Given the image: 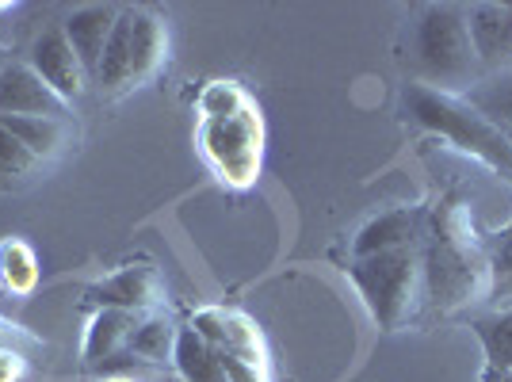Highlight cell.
<instances>
[{"label":"cell","mask_w":512,"mask_h":382,"mask_svg":"<svg viewBox=\"0 0 512 382\" xmlns=\"http://www.w3.org/2000/svg\"><path fill=\"white\" fill-rule=\"evenodd\" d=\"M176 337H180V325L169 314H142L138 329L130 333L127 352L146 367H161L165 360H172Z\"/></svg>","instance_id":"9a60e30c"},{"label":"cell","mask_w":512,"mask_h":382,"mask_svg":"<svg viewBox=\"0 0 512 382\" xmlns=\"http://www.w3.org/2000/svg\"><path fill=\"white\" fill-rule=\"evenodd\" d=\"M490 276H493L490 298L512 302V226L490 245Z\"/></svg>","instance_id":"ffe728a7"},{"label":"cell","mask_w":512,"mask_h":382,"mask_svg":"<svg viewBox=\"0 0 512 382\" xmlns=\"http://www.w3.org/2000/svg\"><path fill=\"white\" fill-rule=\"evenodd\" d=\"M402 65L413 85L463 96L482 81V62L474 54L470 20L463 4H421L402 35Z\"/></svg>","instance_id":"7a4b0ae2"},{"label":"cell","mask_w":512,"mask_h":382,"mask_svg":"<svg viewBox=\"0 0 512 382\" xmlns=\"http://www.w3.org/2000/svg\"><path fill=\"white\" fill-rule=\"evenodd\" d=\"M4 65H8V62H4V54H0V73H4Z\"/></svg>","instance_id":"4316f807"},{"label":"cell","mask_w":512,"mask_h":382,"mask_svg":"<svg viewBox=\"0 0 512 382\" xmlns=\"http://www.w3.org/2000/svg\"><path fill=\"white\" fill-rule=\"evenodd\" d=\"M199 138L226 184H237V188L253 184L260 169V119L253 111H241L230 119H207Z\"/></svg>","instance_id":"5b68a950"},{"label":"cell","mask_w":512,"mask_h":382,"mask_svg":"<svg viewBox=\"0 0 512 382\" xmlns=\"http://www.w3.org/2000/svg\"><path fill=\"white\" fill-rule=\"evenodd\" d=\"M199 107H203L207 119H230V115L249 111V100H245V92H241L234 81H214V85L203 88Z\"/></svg>","instance_id":"d6986e66"},{"label":"cell","mask_w":512,"mask_h":382,"mask_svg":"<svg viewBox=\"0 0 512 382\" xmlns=\"http://www.w3.org/2000/svg\"><path fill=\"white\" fill-rule=\"evenodd\" d=\"M142 314H130V310H100L96 318L88 321L85 344H81V360L85 367H104L115 356H123L130 344V333L138 329Z\"/></svg>","instance_id":"4fadbf2b"},{"label":"cell","mask_w":512,"mask_h":382,"mask_svg":"<svg viewBox=\"0 0 512 382\" xmlns=\"http://www.w3.org/2000/svg\"><path fill=\"white\" fill-rule=\"evenodd\" d=\"M474 337L482 340V352L493 371H512V306H501L493 314L470 321Z\"/></svg>","instance_id":"ac0fdd59"},{"label":"cell","mask_w":512,"mask_h":382,"mask_svg":"<svg viewBox=\"0 0 512 382\" xmlns=\"http://www.w3.org/2000/svg\"><path fill=\"white\" fill-rule=\"evenodd\" d=\"M172 363H176V375L184 382H226V371H222V352L211 348L207 340L195 333L192 325L180 329L176 337V352H172Z\"/></svg>","instance_id":"5bb4252c"},{"label":"cell","mask_w":512,"mask_h":382,"mask_svg":"<svg viewBox=\"0 0 512 382\" xmlns=\"http://www.w3.org/2000/svg\"><path fill=\"white\" fill-rule=\"evenodd\" d=\"M425 306L440 318H455L470 306L490 302V245L478 237L474 207L463 195H444L425 218Z\"/></svg>","instance_id":"6da1fadb"},{"label":"cell","mask_w":512,"mask_h":382,"mask_svg":"<svg viewBox=\"0 0 512 382\" xmlns=\"http://www.w3.org/2000/svg\"><path fill=\"white\" fill-rule=\"evenodd\" d=\"M0 115H50L65 119L69 104L43 85V77L27 62H8L0 73Z\"/></svg>","instance_id":"30bf717a"},{"label":"cell","mask_w":512,"mask_h":382,"mask_svg":"<svg viewBox=\"0 0 512 382\" xmlns=\"http://www.w3.org/2000/svg\"><path fill=\"white\" fill-rule=\"evenodd\" d=\"M402 107L417 127L440 134L444 142L482 161L486 169L512 180V138L493 119H486L467 96H451V92H436L409 81L402 88Z\"/></svg>","instance_id":"3957f363"},{"label":"cell","mask_w":512,"mask_h":382,"mask_svg":"<svg viewBox=\"0 0 512 382\" xmlns=\"http://www.w3.org/2000/svg\"><path fill=\"white\" fill-rule=\"evenodd\" d=\"M23 356L16 348H0V382H20Z\"/></svg>","instance_id":"7402d4cb"},{"label":"cell","mask_w":512,"mask_h":382,"mask_svg":"<svg viewBox=\"0 0 512 382\" xmlns=\"http://www.w3.org/2000/svg\"><path fill=\"white\" fill-rule=\"evenodd\" d=\"M119 12L123 8H115V4H85V8H73L62 23V35L69 39L81 65H85L88 85H92V77L100 69V58H104V46L111 39V31H115V23H119Z\"/></svg>","instance_id":"7c38bea8"},{"label":"cell","mask_w":512,"mask_h":382,"mask_svg":"<svg viewBox=\"0 0 512 382\" xmlns=\"http://www.w3.org/2000/svg\"><path fill=\"white\" fill-rule=\"evenodd\" d=\"M150 382H184L180 375H157V379H150Z\"/></svg>","instance_id":"484cf974"},{"label":"cell","mask_w":512,"mask_h":382,"mask_svg":"<svg viewBox=\"0 0 512 382\" xmlns=\"http://www.w3.org/2000/svg\"><path fill=\"white\" fill-rule=\"evenodd\" d=\"M348 279L356 283L363 306L371 310V318L386 333L406 329L409 321L425 310V260H421V245L413 249H394V253L360 256L352 260Z\"/></svg>","instance_id":"277c9868"},{"label":"cell","mask_w":512,"mask_h":382,"mask_svg":"<svg viewBox=\"0 0 512 382\" xmlns=\"http://www.w3.org/2000/svg\"><path fill=\"white\" fill-rule=\"evenodd\" d=\"M470 39L482 62V73H509L512 69V8L509 4H470Z\"/></svg>","instance_id":"8fae6325"},{"label":"cell","mask_w":512,"mask_h":382,"mask_svg":"<svg viewBox=\"0 0 512 382\" xmlns=\"http://www.w3.org/2000/svg\"><path fill=\"white\" fill-rule=\"evenodd\" d=\"M482 382H512V371H493V367H486Z\"/></svg>","instance_id":"cb8c5ba5"},{"label":"cell","mask_w":512,"mask_h":382,"mask_svg":"<svg viewBox=\"0 0 512 382\" xmlns=\"http://www.w3.org/2000/svg\"><path fill=\"white\" fill-rule=\"evenodd\" d=\"M88 298L100 310H130V314H150L165 302V283L153 264H123L119 272L88 287Z\"/></svg>","instance_id":"52a82bcc"},{"label":"cell","mask_w":512,"mask_h":382,"mask_svg":"<svg viewBox=\"0 0 512 382\" xmlns=\"http://www.w3.org/2000/svg\"><path fill=\"white\" fill-rule=\"evenodd\" d=\"M509 8H512V4H509Z\"/></svg>","instance_id":"83f0119b"},{"label":"cell","mask_w":512,"mask_h":382,"mask_svg":"<svg viewBox=\"0 0 512 382\" xmlns=\"http://www.w3.org/2000/svg\"><path fill=\"white\" fill-rule=\"evenodd\" d=\"M425 218H428V211H413V207L375 214V218H371L367 226H360L356 237H352V260L425 245Z\"/></svg>","instance_id":"9c48e42d"},{"label":"cell","mask_w":512,"mask_h":382,"mask_svg":"<svg viewBox=\"0 0 512 382\" xmlns=\"http://www.w3.org/2000/svg\"><path fill=\"white\" fill-rule=\"evenodd\" d=\"M0 123L20 138L39 161L54 157L69 138V123L65 119H50V115H0Z\"/></svg>","instance_id":"2e32d148"},{"label":"cell","mask_w":512,"mask_h":382,"mask_svg":"<svg viewBox=\"0 0 512 382\" xmlns=\"http://www.w3.org/2000/svg\"><path fill=\"white\" fill-rule=\"evenodd\" d=\"M100 382H138V379H130V375H107V379Z\"/></svg>","instance_id":"d4e9b609"},{"label":"cell","mask_w":512,"mask_h":382,"mask_svg":"<svg viewBox=\"0 0 512 382\" xmlns=\"http://www.w3.org/2000/svg\"><path fill=\"white\" fill-rule=\"evenodd\" d=\"M35 165H39V157L0 123V176H27Z\"/></svg>","instance_id":"44dd1931"},{"label":"cell","mask_w":512,"mask_h":382,"mask_svg":"<svg viewBox=\"0 0 512 382\" xmlns=\"http://www.w3.org/2000/svg\"><path fill=\"white\" fill-rule=\"evenodd\" d=\"M192 329L207 340L211 348H218L222 356H234V360L268 367V356H264V337H260L256 321L245 318L241 310L203 306V310H195L192 314Z\"/></svg>","instance_id":"8992f818"},{"label":"cell","mask_w":512,"mask_h":382,"mask_svg":"<svg viewBox=\"0 0 512 382\" xmlns=\"http://www.w3.org/2000/svg\"><path fill=\"white\" fill-rule=\"evenodd\" d=\"M16 337H20V329L0 318V348H12V340H16Z\"/></svg>","instance_id":"603a6c76"},{"label":"cell","mask_w":512,"mask_h":382,"mask_svg":"<svg viewBox=\"0 0 512 382\" xmlns=\"http://www.w3.org/2000/svg\"><path fill=\"white\" fill-rule=\"evenodd\" d=\"M27 65L43 77V85L54 92V96H62L65 104H73L88 85V73L81 58L73 54V46L69 39L62 35V27H54V31H43L35 43H31V54H27Z\"/></svg>","instance_id":"ba28073f"},{"label":"cell","mask_w":512,"mask_h":382,"mask_svg":"<svg viewBox=\"0 0 512 382\" xmlns=\"http://www.w3.org/2000/svg\"><path fill=\"white\" fill-rule=\"evenodd\" d=\"M39 283V260L35 249L20 241V237H8L0 241V287L8 295H31Z\"/></svg>","instance_id":"e0dca14e"}]
</instances>
